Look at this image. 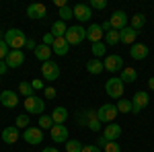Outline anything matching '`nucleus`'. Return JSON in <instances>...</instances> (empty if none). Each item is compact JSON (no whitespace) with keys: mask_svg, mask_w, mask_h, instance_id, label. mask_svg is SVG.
Returning <instances> with one entry per match:
<instances>
[{"mask_svg":"<svg viewBox=\"0 0 154 152\" xmlns=\"http://www.w3.org/2000/svg\"><path fill=\"white\" fill-rule=\"evenodd\" d=\"M4 41H6V45L11 49H23L27 45V37H25V33L21 29H8L4 33Z\"/></svg>","mask_w":154,"mask_h":152,"instance_id":"f257e3e1","label":"nucleus"},{"mask_svg":"<svg viewBox=\"0 0 154 152\" xmlns=\"http://www.w3.org/2000/svg\"><path fill=\"white\" fill-rule=\"evenodd\" d=\"M64 37H66V41L70 45H78V43H82L86 39V29L82 25H72V27H68V31H66Z\"/></svg>","mask_w":154,"mask_h":152,"instance_id":"f03ea898","label":"nucleus"},{"mask_svg":"<svg viewBox=\"0 0 154 152\" xmlns=\"http://www.w3.org/2000/svg\"><path fill=\"white\" fill-rule=\"evenodd\" d=\"M117 107L111 105V103H105V105H101L97 109V117H99V121L101 123H113L115 121V117H117Z\"/></svg>","mask_w":154,"mask_h":152,"instance_id":"7ed1b4c3","label":"nucleus"},{"mask_svg":"<svg viewBox=\"0 0 154 152\" xmlns=\"http://www.w3.org/2000/svg\"><path fill=\"white\" fill-rule=\"evenodd\" d=\"M25 111L27 113H31V115H43V111H45V101L43 99H39V97H29V99H25Z\"/></svg>","mask_w":154,"mask_h":152,"instance_id":"20e7f679","label":"nucleus"},{"mask_svg":"<svg viewBox=\"0 0 154 152\" xmlns=\"http://www.w3.org/2000/svg\"><path fill=\"white\" fill-rule=\"evenodd\" d=\"M123 91H125V84L119 80V78H109L105 82V93L111 97V99H121L123 97Z\"/></svg>","mask_w":154,"mask_h":152,"instance_id":"39448f33","label":"nucleus"},{"mask_svg":"<svg viewBox=\"0 0 154 152\" xmlns=\"http://www.w3.org/2000/svg\"><path fill=\"white\" fill-rule=\"evenodd\" d=\"M41 74H43V78L48 82H56L60 78V66L56 62H43V66H41Z\"/></svg>","mask_w":154,"mask_h":152,"instance_id":"423d86ee","label":"nucleus"},{"mask_svg":"<svg viewBox=\"0 0 154 152\" xmlns=\"http://www.w3.org/2000/svg\"><path fill=\"white\" fill-rule=\"evenodd\" d=\"M148 101H150V99H148V93L138 91V93L131 97V113H136V115H138L142 109H146V107H148Z\"/></svg>","mask_w":154,"mask_h":152,"instance_id":"0eeeda50","label":"nucleus"},{"mask_svg":"<svg viewBox=\"0 0 154 152\" xmlns=\"http://www.w3.org/2000/svg\"><path fill=\"white\" fill-rule=\"evenodd\" d=\"M74 19H76V21H80V23L91 21V19H93V8H91L88 4H84V2L74 4Z\"/></svg>","mask_w":154,"mask_h":152,"instance_id":"6e6552de","label":"nucleus"},{"mask_svg":"<svg viewBox=\"0 0 154 152\" xmlns=\"http://www.w3.org/2000/svg\"><path fill=\"white\" fill-rule=\"evenodd\" d=\"M23 140L27 142V144H33V146L41 144V142H43V129H39V128L23 129Z\"/></svg>","mask_w":154,"mask_h":152,"instance_id":"1a4fd4ad","label":"nucleus"},{"mask_svg":"<svg viewBox=\"0 0 154 152\" xmlns=\"http://www.w3.org/2000/svg\"><path fill=\"white\" fill-rule=\"evenodd\" d=\"M109 23H111V29L121 31V29H125V27H128V14H125L123 11H115L113 14H111Z\"/></svg>","mask_w":154,"mask_h":152,"instance_id":"9d476101","label":"nucleus"},{"mask_svg":"<svg viewBox=\"0 0 154 152\" xmlns=\"http://www.w3.org/2000/svg\"><path fill=\"white\" fill-rule=\"evenodd\" d=\"M49 136L56 144L58 142H68V128L64 123H54V128L49 129Z\"/></svg>","mask_w":154,"mask_h":152,"instance_id":"9b49d317","label":"nucleus"},{"mask_svg":"<svg viewBox=\"0 0 154 152\" xmlns=\"http://www.w3.org/2000/svg\"><path fill=\"white\" fill-rule=\"evenodd\" d=\"M23 62H25L23 49H11L8 51V56H6V66L8 68H19V66H23Z\"/></svg>","mask_w":154,"mask_h":152,"instance_id":"f8f14e48","label":"nucleus"},{"mask_svg":"<svg viewBox=\"0 0 154 152\" xmlns=\"http://www.w3.org/2000/svg\"><path fill=\"white\" fill-rule=\"evenodd\" d=\"M45 14H48V8L41 2H33V4L27 6V17L29 19H45Z\"/></svg>","mask_w":154,"mask_h":152,"instance_id":"ddd939ff","label":"nucleus"},{"mask_svg":"<svg viewBox=\"0 0 154 152\" xmlns=\"http://www.w3.org/2000/svg\"><path fill=\"white\" fill-rule=\"evenodd\" d=\"M103 64H105V70H109V72H119V70H123V68H121V66H123V58H121V56H117V54L107 56Z\"/></svg>","mask_w":154,"mask_h":152,"instance_id":"4468645a","label":"nucleus"},{"mask_svg":"<svg viewBox=\"0 0 154 152\" xmlns=\"http://www.w3.org/2000/svg\"><path fill=\"white\" fill-rule=\"evenodd\" d=\"M21 138V129L17 126H6L2 129V142L4 144H14V142Z\"/></svg>","mask_w":154,"mask_h":152,"instance_id":"2eb2a0df","label":"nucleus"},{"mask_svg":"<svg viewBox=\"0 0 154 152\" xmlns=\"http://www.w3.org/2000/svg\"><path fill=\"white\" fill-rule=\"evenodd\" d=\"M103 37H105V33H103V29H101V25H88V29H86V39L91 41V43H99V41H103Z\"/></svg>","mask_w":154,"mask_h":152,"instance_id":"dca6fc26","label":"nucleus"},{"mask_svg":"<svg viewBox=\"0 0 154 152\" xmlns=\"http://www.w3.org/2000/svg\"><path fill=\"white\" fill-rule=\"evenodd\" d=\"M0 103L4 107H8V109H12V107L19 105V95L14 91H2L0 93Z\"/></svg>","mask_w":154,"mask_h":152,"instance_id":"f3484780","label":"nucleus"},{"mask_svg":"<svg viewBox=\"0 0 154 152\" xmlns=\"http://www.w3.org/2000/svg\"><path fill=\"white\" fill-rule=\"evenodd\" d=\"M103 136H105L107 142H117V138L121 136V126L115 123V121H113V123H107V126H105V134H103Z\"/></svg>","mask_w":154,"mask_h":152,"instance_id":"a211bd4d","label":"nucleus"},{"mask_svg":"<svg viewBox=\"0 0 154 152\" xmlns=\"http://www.w3.org/2000/svg\"><path fill=\"white\" fill-rule=\"evenodd\" d=\"M51 51H54L56 56H66V54L70 51V43L66 41V37H56V41H54V45H51Z\"/></svg>","mask_w":154,"mask_h":152,"instance_id":"6ab92c4d","label":"nucleus"},{"mask_svg":"<svg viewBox=\"0 0 154 152\" xmlns=\"http://www.w3.org/2000/svg\"><path fill=\"white\" fill-rule=\"evenodd\" d=\"M86 126H88V129H93V132H101V121H99V117H97V111H93V109H88L86 113Z\"/></svg>","mask_w":154,"mask_h":152,"instance_id":"aec40b11","label":"nucleus"},{"mask_svg":"<svg viewBox=\"0 0 154 152\" xmlns=\"http://www.w3.org/2000/svg\"><path fill=\"white\" fill-rule=\"evenodd\" d=\"M119 35H121V43L134 45V43H136V37H138V31H134L131 27H125V29L119 31Z\"/></svg>","mask_w":154,"mask_h":152,"instance_id":"412c9836","label":"nucleus"},{"mask_svg":"<svg viewBox=\"0 0 154 152\" xmlns=\"http://www.w3.org/2000/svg\"><path fill=\"white\" fill-rule=\"evenodd\" d=\"M51 47L49 45H43V43H39V45L35 47V51H33V56H35L37 60H41V62H49V58H51Z\"/></svg>","mask_w":154,"mask_h":152,"instance_id":"4be33fe9","label":"nucleus"},{"mask_svg":"<svg viewBox=\"0 0 154 152\" xmlns=\"http://www.w3.org/2000/svg\"><path fill=\"white\" fill-rule=\"evenodd\" d=\"M130 56L134 60H144L148 56V45H144V43H134L130 49Z\"/></svg>","mask_w":154,"mask_h":152,"instance_id":"5701e85b","label":"nucleus"},{"mask_svg":"<svg viewBox=\"0 0 154 152\" xmlns=\"http://www.w3.org/2000/svg\"><path fill=\"white\" fill-rule=\"evenodd\" d=\"M86 70H88V74H101V72L105 70V64L101 62V60H97V58H93V60H88L86 62Z\"/></svg>","mask_w":154,"mask_h":152,"instance_id":"b1692460","label":"nucleus"},{"mask_svg":"<svg viewBox=\"0 0 154 152\" xmlns=\"http://www.w3.org/2000/svg\"><path fill=\"white\" fill-rule=\"evenodd\" d=\"M51 119H54V123H64L68 119V109L66 107H56L51 111Z\"/></svg>","mask_w":154,"mask_h":152,"instance_id":"393cba45","label":"nucleus"},{"mask_svg":"<svg viewBox=\"0 0 154 152\" xmlns=\"http://www.w3.org/2000/svg\"><path fill=\"white\" fill-rule=\"evenodd\" d=\"M136 78H138V72L134 70V68H130V66H125L123 70H121V76H119V80L123 82H136Z\"/></svg>","mask_w":154,"mask_h":152,"instance_id":"a878e982","label":"nucleus"},{"mask_svg":"<svg viewBox=\"0 0 154 152\" xmlns=\"http://www.w3.org/2000/svg\"><path fill=\"white\" fill-rule=\"evenodd\" d=\"M144 25H146V17H144L142 12H136V14L131 17V21H130V27L134 31H140Z\"/></svg>","mask_w":154,"mask_h":152,"instance_id":"bb28decb","label":"nucleus"},{"mask_svg":"<svg viewBox=\"0 0 154 152\" xmlns=\"http://www.w3.org/2000/svg\"><path fill=\"white\" fill-rule=\"evenodd\" d=\"M66 31H68V27H66L64 21H56V23L51 25V35L54 37H64Z\"/></svg>","mask_w":154,"mask_h":152,"instance_id":"cd10ccee","label":"nucleus"},{"mask_svg":"<svg viewBox=\"0 0 154 152\" xmlns=\"http://www.w3.org/2000/svg\"><path fill=\"white\" fill-rule=\"evenodd\" d=\"M119 41H121V35H119V31L111 29L109 33H105V43H107V45H117Z\"/></svg>","mask_w":154,"mask_h":152,"instance_id":"c85d7f7f","label":"nucleus"},{"mask_svg":"<svg viewBox=\"0 0 154 152\" xmlns=\"http://www.w3.org/2000/svg\"><path fill=\"white\" fill-rule=\"evenodd\" d=\"M58 17H60V21H64V23H66V21H70L72 17H74V8L66 4V6H62V8L58 11Z\"/></svg>","mask_w":154,"mask_h":152,"instance_id":"c756f323","label":"nucleus"},{"mask_svg":"<svg viewBox=\"0 0 154 152\" xmlns=\"http://www.w3.org/2000/svg\"><path fill=\"white\" fill-rule=\"evenodd\" d=\"M33 93H35V88L31 86V82H21V84H19V95H23L25 99L33 97Z\"/></svg>","mask_w":154,"mask_h":152,"instance_id":"7c9ffc66","label":"nucleus"},{"mask_svg":"<svg viewBox=\"0 0 154 152\" xmlns=\"http://www.w3.org/2000/svg\"><path fill=\"white\" fill-rule=\"evenodd\" d=\"M115 107H117L119 113H130V111H131V101H130V99H119Z\"/></svg>","mask_w":154,"mask_h":152,"instance_id":"2f4dec72","label":"nucleus"},{"mask_svg":"<svg viewBox=\"0 0 154 152\" xmlns=\"http://www.w3.org/2000/svg\"><path fill=\"white\" fill-rule=\"evenodd\" d=\"M51 128H54L51 115H41L39 117V129H51Z\"/></svg>","mask_w":154,"mask_h":152,"instance_id":"473e14b6","label":"nucleus"},{"mask_svg":"<svg viewBox=\"0 0 154 152\" xmlns=\"http://www.w3.org/2000/svg\"><path fill=\"white\" fill-rule=\"evenodd\" d=\"M82 144L78 140H68L66 142V152H82Z\"/></svg>","mask_w":154,"mask_h":152,"instance_id":"72a5a7b5","label":"nucleus"},{"mask_svg":"<svg viewBox=\"0 0 154 152\" xmlns=\"http://www.w3.org/2000/svg\"><path fill=\"white\" fill-rule=\"evenodd\" d=\"M91 51H93V56L99 60L101 56H105V43H103V41H99V43H93V49H91Z\"/></svg>","mask_w":154,"mask_h":152,"instance_id":"f704fd0d","label":"nucleus"},{"mask_svg":"<svg viewBox=\"0 0 154 152\" xmlns=\"http://www.w3.org/2000/svg\"><path fill=\"white\" fill-rule=\"evenodd\" d=\"M14 126H17L19 129H27L29 128V115H19L17 121H14Z\"/></svg>","mask_w":154,"mask_h":152,"instance_id":"c9c22d12","label":"nucleus"},{"mask_svg":"<svg viewBox=\"0 0 154 152\" xmlns=\"http://www.w3.org/2000/svg\"><path fill=\"white\" fill-rule=\"evenodd\" d=\"M88 6H91V8H97V11H103L107 6V0H91Z\"/></svg>","mask_w":154,"mask_h":152,"instance_id":"e433bc0d","label":"nucleus"},{"mask_svg":"<svg viewBox=\"0 0 154 152\" xmlns=\"http://www.w3.org/2000/svg\"><path fill=\"white\" fill-rule=\"evenodd\" d=\"M8 51H11V49H8V45H6V41L0 37V60L6 58V56H8Z\"/></svg>","mask_w":154,"mask_h":152,"instance_id":"4c0bfd02","label":"nucleus"},{"mask_svg":"<svg viewBox=\"0 0 154 152\" xmlns=\"http://www.w3.org/2000/svg\"><path fill=\"white\" fill-rule=\"evenodd\" d=\"M105 152H121V146L117 142H107L105 144Z\"/></svg>","mask_w":154,"mask_h":152,"instance_id":"58836bf2","label":"nucleus"},{"mask_svg":"<svg viewBox=\"0 0 154 152\" xmlns=\"http://www.w3.org/2000/svg\"><path fill=\"white\" fill-rule=\"evenodd\" d=\"M43 95H45V99H54L56 97V88L54 86H45L43 88Z\"/></svg>","mask_w":154,"mask_h":152,"instance_id":"ea45409f","label":"nucleus"},{"mask_svg":"<svg viewBox=\"0 0 154 152\" xmlns=\"http://www.w3.org/2000/svg\"><path fill=\"white\" fill-rule=\"evenodd\" d=\"M54 41H56V37L51 35V33H48V35L43 37V45H49V47H51V45H54Z\"/></svg>","mask_w":154,"mask_h":152,"instance_id":"a19ab883","label":"nucleus"},{"mask_svg":"<svg viewBox=\"0 0 154 152\" xmlns=\"http://www.w3.org/2000/svg\"><path fill=\"white\" fill-rule=\"evenodd\" d=\"M31 86L35 88V91H41V88H45V84L39 80V78H35V80H31Z\"/></svg>","mask_w":154,"mask_h":152,"instance_id":"79ce46f5","label":"nucleus"},{"mask_svg":"<svg viewBox=\"0 0 154 152\" xmlns=\"http://www.w3.org/2000/svg\"><path fill=\"white\" fill-rule=\"evenodd\" d=\"M82 152H103L99 146H93V144H88V146H84L82 148Z\"/></svg>","mask_w":154,"mask_h":152,"instance_id":"37998d69","label":"nucleus"},{"mask_svg":"<svg viewBox=\"0 0 154 152\" xmlns=\"http://www.w3.org/2000/svg\"><path fill=\"white\" fill-rule=\"evenodd\" d=\"M25 47H27V49H33V51H35L37 43H35V41H33V39H27V45H25Z\"/></svg>","mask_w":154,"mask_h":152,"instance_id":"c03bdc74","label":"nucleus"},{"mask_svg":"<svg viewBox=\"0 0 154 152\" xmlns=\"http://www.w3.org/2000/svg\"><path fill=\"white\" fill-rule=\"evenodd\" d=\"M6 68H8V66H6V62H4V60H0V76L6 72Z\"/></svg>","mask_w":154,"mask_h":152,"instance_id":"a18cd8bd","label":"nucleus"},{"mask_svg":"<svg viewBox=\"0 0 154 152\" xmlns=\"http://www.w3.org/2000/svg\"><path fill=\"white\" fill-rule=\"evenodd\" d=\"M105 144H107L105 136H101V138H99V148H101V146H103V148H105Z\"/></svg>","mask_w":154,"mask_h":152,"instance_id":"49530a36","label":"nucleus"},{"mask_svg":"<svg viewBox=\"0 0 154 152\" xmlns=\"http://www.w3.org/2000/svg\"><path fill=\"white\" fill-rule=\"evenodd\" d=\"M148 88H150V91H154V76L148 80Z\"/></svg>","mask_w":154,"mask_h":152,"instance_id":"de8ad7c7","label":"nucleus"},{"mask_svg":"<svg viewBox=\"0 0 154 152\" xmlns=\"http://www.w3.org/2000/svg\"><path fill=\"white\" fill-rule=\"evenodd\" d=\"M41 152H60V150H58V148H43Z\"/></svg>","mask_w":154,"mask_h":152,"instance_id":"09e8293b","label":"nucleus"}]
</instances>
